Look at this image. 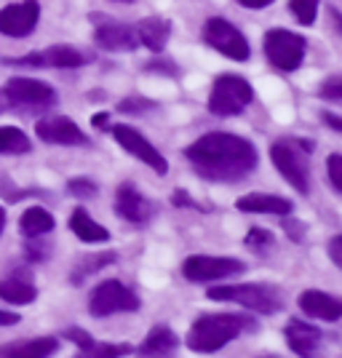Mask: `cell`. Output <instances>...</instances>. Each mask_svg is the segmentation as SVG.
<instances>
[{
	"label": "cell",
	"mask_w": 342,
	"mask_h": 358,
	"mask_svg": "<svg viewBox=\"0 0 342 358\" xmlns=\"http://www.w3.org/2000/svg\"><path fill=\"white\" fill-rule=\"evenodd\" d=\"M185 158L208 182H241L257 169L259 152L243 136L208 131L185 150Z\"/></svg>",
	"instance_id": "obj_1"
},
{
	"label": "cell",
	"mask_w": 342,
	"mask_h": 358,
	"mask_svg": "<svg viewBox=\"0 0 342 358\" xmlns=\"http://www.w3.org/2000/svg\"><path fill=\"white\" fill-rule=\"evenodd\" d=\"M254 324L249 315L241 313H211L201 315L193 324L190 334H187V348L193 353H217L220 348L233 343L241 331H254Z\"/></svg>",
	"instance_id": "obj_2"
},
{
	"label": "cell",
	"mask_w": 342,
	"mask_h": 358,
	"mask_svg": "<svg viewBox=\"0 0 342 358\" xmlns=\"http://www.w3.org/2000/svg\"><path fill=\"white\" fill-rule=\"evenodd\" d=\"M311 152L313 142H305V139H281L270 148V158L276 169L299 195H308L311 190V161H308Z\"/></svg>",
	"instance_id": "obj_3"
},
{
	"label": "cell",
	"mask_w": 342,
	"mask_h": 358,
	"mask_svg": "<svg viewBox=\"0 0 342 358\" xmlns=\"http://www.w3.org/2000/svg\"><path fill=\"white\" fill-rule=\"evenodd\" d=\"M254 89L241 75H220L208 94V113L217 118H233L252 105Z\"/></svg>",
	"instance_id": "obj_4"
},
{
	"label": "cell",
	"mask_w": 342,
	"mask_h": 358,
	"mask_svg": "<svg viewBox=\"0 0 342 358\" xmlns=\"http://www.w3.org/2000/svg\"><path fill=\"white\" fill-rule=\"evenodd\" d=\"M208 299L220 302H238L241 308H249L257 313H278L283 305L281 292L276 286L265 284H241V286H214L208 289Z\"/></svg>",
	"instance_id": "obj_5"
},
{
	"label": "cell",
	"mask_w": 342,
	"mask_h": 358,
	"mask_svg": "<svg viewBox=\"0 0 342 358\" xmlns=\"http://www.w3.org/2000/svg\"><path fill=\"white\" fill-rule=\"evenodd\" d=\"M142 308V302L126 284H120L118 278H110L94 286L89 297V313L94 318H107L113 313H136Z\"/></svg>",
	"instance_id": "obj_6"
},
{
	"label": "cell",
	"mask_w": 342,
	"mask_h": 358,
	"mask_svg": "<svg viewBox=\"0 0 342 358\" xmlns=\"http://www.w3.org/2000/svg\"><path fill=\"white\" fill-rule=\"evenodd\" d=\"M262 48H265V57H268L270 64L281 73L297 70L305 59V38L297 32L283 30V27L270 30L262 41Z\"/></svg>",
	"instance_id": "obj_7"
},
{
	"label": "cell",
	"mask_w": 342,
	"mask_h": 358,
	"mask_svg": "<svg viewBox=\"0 0 342 358\" xmlns=\"http://www.w3.org/2000/svg\"><path fill=\"white\" fill-rule=\"evenodd\" d=\"M246 265L236 257H211V254H193L182 262V275L195 284H206V281H222L241 275Z\"/></svg>",
	"instance_id": "obj_8"
},
{
	"label": "cell",
	"mask_w": 342,
	"mask_h": 358,
	"mask_svg": "<svg viewBox=\"0 0 342 358\" xmlns=\"http://www.w3.org/2000/svg\"><path fill=\"white\" fill-rule=\"evenodd\" d=\"M204 41H206L214 51H220L222 57H227V59H233V62H246L252 57L249 41L243 38V32H241L236 24H230L227 19H222V16L208 19L206 27H204Z\"/></svg>",
	"instance_id": "obj_9"
},
{
	"label": "cell",
	"mask_w": 342,
	"mask_h": 358,
	"mask_svg": "<svg viewBox=\"0 0 342 358\" xmlns=\"http://www.w3.org/2000/svg\"><path fill=\"white\" fill-rule=\"evenodd\" d=\"M91 57L83 54L80 48L75 45H48L38 54H30V57H22V59H6V64H14V67H62V70H73V67H80V64H89Z\"/></svg>",
	"instance_id": "obj_10"
},
{
	"label": "cell",
	"mask_w": 342,
	"mask_h": 358,
	"mask_svg": "<svg viewBox=\"0 0 342 358\" xmlns=\"http://www.w3.org/2000/svg\"><path fill=\"white\" fill-rule=\"evenodd\" d=\"M97 30H94V41L97 45H102L107 51H134L139 45V35H136L134 24H126L118 19H110V16H91Z\"/></svg>",
	"instance_id": "obj_11"
},
{
	"label": "cell",
	"mask_w": 342,
	"mask_h": 358,
	"mask_svg": "<svg viewBox=\"0 0 342 358\" xmlns=\"http://www.w3.org/2000/svg\"><path fill=\"white\" fill-rule=\"evenodd\" d=\"M113 136H115V142H118L120 148L126 150V152H131L136 161H142L145 166H150L155 174H166V171H169V161H166L164 155L152 148L136 129L120 123V126H113Z\"/></svg>",
	"instance_id": "obj_12"
},
{
	"label": "cell",
	"mask_w": 342,
	"mask_h": 358,
	"mask_svg": "<svg viewBox=\"0 0 342 358\" xmlns=\"http://www.w3.org/2000/svg\"><path fill=\"white\" fill-rule=\"evenodd\" d=\"M41 19V3L38 0H24L0 8V35L6 38H27Z\"/></svg>",
	"instance_id": "obj_13"
},
{
	"label": "cell",
	"mask_w": 342,
	"mask_h": 358,
	"mask_svg": "<svg viewBox=\"0 0 342 358\" xmlns=\"http://www.w3.org/2000/svg\"><path fill=\"white\" fill-rule=\"evenodd\" d=\"M3 91L8 94L11 107H48L57 102V91L43 80H35V78H11Z\"/></svg>",
	"instance_id": "obj_14"
},
{
	"label": "cell",
	"mask_w": 342,
	"mask_h": 358,
	"mask_svg": "<svg viewBox=\"0 0 342 358\" xmlns=\"http://www.w3.org/2000/svg\"><path fill=\"white\" fill-rule=\"evenodd\" d=\"M35 134L43 139L45 145H89V136L83 134L80 126H75L64 115H45L38 120Z\"/></svg>",
	"instance_id": "obj_15"
},
{
	"label": "cell",
	"mask_w": 342,
	"mask_h": 358,
	"mask_svg": "<svg viewBox=\"0 0 342 358\" xmlns=\"http://www.w3.org/2000/svg\"><path fill=\"white\" fill-rule=\"evenodd\" d=\"M152 203L136 190L131 182H123L115 190V214L131 224H148L152 217Z\"/></svg>",
	"instance_id": "obj_16"
},
{
	"label": "cell",
	"mask_w": 342,
	"mask_h": 358,
	"mask_svg": "<svg viewBox=\"0 0 342 358\" xmlns=\"http://www.w3.org/2000/svg\"><path fill=\"white\" fill-rule=\"evenodd\" d=\"M299 308L302 313L318 318V321H340L342 318V299L327 292H318V289H308L299 294Z\"/></svg>",
	"instance_id": "obj_17"
},
{
	"label": "cell",
	"mask_w": 342,
	"mask_h": 358,
	"mask_svg": "<svg viewBox=\"0 0 342 358\" xmlns=\"http://www.w3.org/2000/svg\"><path fill=\"white\" fill-rule=\"evenodd\" d=\"M283 337L297 356H313L321 345V331L305 321H299V318H289V324L283 327Z\"/></svg>",
	"instance_id": "obj_18"
},
{
	"label": "cell",
	"mask_w": 342,
	"mask_h": 358,
	"mask_svg": "<svg viewBox=\"0 0 342 358\" xmlns=\"http://www.w3.org/2000/svg\"><path fill=\"white\" fill-rule=\"evenodd\" d=\"M236 209L249 211V214H278V217H286V214H292L294 206L283 195L249 193V195H241L238 201H236Z\"/></svg>",
	"instance_id": "obj_19"
},
{
	"label": "cell",
	"mask_w": 342,
	"mask_h": 358,
	"mask_svg": "<svg viewBox=\"0 0 342 358\" xmlns=\"http://www.w3.org/2000/svg\"><path fill=\"white\" fill-rule=\"evenodd\" d=\"M136 35H139V43L145 48L161 54L169 43V38H171V22L164 16H148L136 24Z\"/></svg>",
	"instance_id": "obj_20"
},
{
	"label": "cell",
	"mask_w": 342,
	"mask_h": 358,
	"mask_svg": "<svg viewBox=\"0 0 342 358\" xmlns=\"http://www.w3.org/2000/svg\"><path fill=\"white\" fill-rule=\"evenodd\" d=\"M57 337H41V340H24V343L0 345V358H41L57 353Z\"/></svg>",
	"instance_id": "obj_21"
},
{
	"label": "cell",
	"mask_w": 342,
	"mask_h": 358,
	"mask_svg": "<svg viewBox=\"0 0 342 358\" xmlns=\"http://www.w3.org/2000/svg\"><path fill=\"white\" fill-rule=\"evenodd\" d=\"M179 348V337L169 327H152L145 343L139 345V356H171Z\"/></svg>",
	"instance_id": "obj_22"
},
{
	"label": "cell",
	"mask_w": 342,
	"mask_h": 358,
	"mask_svg": "<svg viewBox=\"0 0 342 358\" xmlns=\"http://www.w3.org/2000/svg\"><path fill=\"white\" fill-rule=\"evenodd\" d=\"M70 230L86 243H104L110 238V233L99 222H94V217L86 209H75L70 214Z\"/></svg>",
	"instance_id": "obj_23"
},
{
	"label": "cell",
	"mask_w": 342,
	"mask_h": 358,
	"mask_svg": "<svg viewBox=\"0 0 342 358\" xmlns=\"http://www.w3.org/2000/svg\"><path fill=\"white\" fill-rule=\"evenodd\" d=\"M19 230H22L27 238L45 236V233L54 230V217L45 209H41V206H30V209L22 214V220H19Z\"/></svg>",
	"instance_id": "obj_24"
},
{
	"label": "cell",
	"mask_w": 342,
	"mask_h": 358,
	"mask_svg": "<svg viewBox=\"0 0 342 358\" xmlns=\"http://www.w3.org/2000/svg\"><path fill=\"white\" fill-rule=\"evenodd\" d=\"M38 297V289L32 286V281L24 278H3L0 281V299L11 302V305H27Z\"/></svg>",
	"instance_id": "obj_25"
},
{
	"label": "cell",
	"mask_w": 342,
	"mask_h": 358,
	"mask_svg": "<svg viewBox=\"0 0 342 358\" xmlns=\"http://www.w3.org/2000/svg\"><path fill=\"white\" fill-rule=\"evenodd\" d=\"M32 142L30 136L24 134L22 129L16 126H0V152L6 155H22V152H30Z\"/></svg>",
	"instance_id": "obj_26"
},
{
	"label": "cell",
	"mask_w": 342,
	"mask_h": 358,
	"mask_svg": "<svg viewBox=\"0 0 342 358\" xmlns=\"http://www.w3.org/2000/svg\"><path fill=\"white\" fill-rule=\"evenodd\" d=\"M118 257H115V252H102L97 254V257H86L80 265H75L73 270V284H80V281H86L94 270H102L107 268V265H113Z\"/></svg>",
	"instance_id": "obj_27"
},
{
	"label": "cell",
	"mask_w": 342,
	"mask_h": 358,
	"mask_svg": "<svg viewBox=\"0 0 342 358\" xmlns=\"http://www.w3.org/2000/svg\"><path fill=\"white\" fill-rule=\"evenodd\" d=\"M80 358H118V356H126V353H131V345L120 343V345H110V343H94L91 340L86 348H78Z\"/></svg>",
	"instance_id": "obj_28"
},
{
	"label": "cell",
	"mask_w": 342,
	"mask_h": 358,
	"mask_svg": "<svg viewBox=\"0 0 342 358\" xmlns=\"http://www.w3.org/2000/svg\"><path fill=\"white\" fill-rule=\"evenodd\" d=\"M318 3L321 0H289V8L302 27H311L318 16Z\"/></svg>",
	"instance_id": "obj_29"
},
{
	"label": "cell",
	"mask_w": 342,
	"mask_h": 358,
	"mask_svg": "<svg viewBox=\"0 0 342 358\" xmlns=\"http://www.w3.org/2000/svg\"><path fill=\"white\" fill-rule=\"evenodd\" d=\"M252 252H257V254H265V252H270L273 249V236H270L268 230H259V227H254V230H249L246 233V241H243Z\"/></svg>",
	"instance_id": "obj_30"
},
{
	"label": "cell",
	"mask_w": 342,
	"mask_h": 358,
	"mask_svg": "<svg viewBox=\"0 0 342 358\" xmlns=\"http://www.w3.org/2000/svg\"><path fill=\"white\" fill-rule=\"evenodd\" d=\"M118 110H120V113H126V115H131V113H136V115H139V113L155 110V102H152V99H145V96H139V94H131V96L120 99Z\"/></svg>",
	"instance_id": "obj_31"
},
{
	"label": "cell",
	"mask_w": 342,
	"mask_h": 358,
	"mask_svg": "<svg viewBox=\"0 0 342 358\" xmlns=\"http://www.w3.org/2000/svg\"><path fill=\"white\" fill-rule=\"evenodd\" d=\"M321 99H332V102H342V75H332L321 83L318 89Z\"/></svg>",
	"instance_id": "obj_32"
},
{
	"label": "cell",
	"mask_w": 342,
	"mask_h": 358,
	"mask_svg": "<svg viewBox=\"0 0 342 358\" xmlns=\"http://www.w3.org/2000/svg\"><path fill=\"white\" fill-rule=\"evenodd\" d=\"M67 190H70L73 195H78V198H91V195L99 193L97 182H91V179H86V177L70 179V182H67Z\"/></svg>",
	"instance_id": "obj_33"
},
{
	"label": "cell",
	"mask_w": 342,
	"mask_h": 358,
	"mask_svg": "<svg viewBox=\"0 0 342 358\" xmlns=\"http://www.w3.org/2000/svg\"><path fill=\"white\" fill-rule=\"evenodd\" d=\"M327 174H329V182L334 185V190L342 193V155L340 152H332L327 158Z\"/></svg>",
	"instance_id": "obj_34"
},
{
	"label": "cell",
	"mask_w": 342,
	"mask_h": 358,
	"mask_svg": "<svg viewBox=\"0 0 342 358\" xmlns=\"http://www.w3.org/2000/svg\"><path fill=\"white\" fill-rule=\"evenodd\" d=\"M327 252H329V257H332V262L342 270V236H334V238L329 241Z\"/></svg>",
	"instance_id": "obj_35"
},
{
	"label": "cell",
	"mask_w": 342,
	"mask_h": 358,
	"mask_svg": "<svg viewBox=\"0 0 342 358\" xmlns=\"http://www.w3.org/2000/svg\"><path fill=\"white\" fill-rule=\"evenodd\" d=\"M19 321H22L19 313H11V310H3V308H0V327H14Z\"/></svg>",
	"instance_id": "obj_36"
},
{
	"label": "cell",
	"mask_w": 342,
	"mask_h": 358,
	"mask_svg": "<svg viewBox=\"0 0 342 358\" xmlns=\"http://www.w3.org/2000/svg\"><path fill=\"white\" fill-rule=\"evenodd\" d=\"M321 120L327 123L329 129H334V131H342V118H340V115H332V113H321Z\"/></svg>",
	"instance_id": "obj_37"
},
{
	"label": "cell",
	"mask_w": 342,
	"mask_h": 358,
	"mask_svg": "<svg viewBox=\"0 0 342 358\" xmlns=\"http://www.w3.org/2000/svg\"><path fill=\"white\" fill-rule=\"evenodd\" d=\"M148 70H169V75H177V67L171 64V62H150L148 64Z\"/></svg>",
	"instance_id": "obj_38"
},
{
	"label": "cell",
	"mask_w": 342,
	"mask_h": 358,
	"mask_svg": "<svg viewBox=\"0 0 342 358\" xmlns=\"http://www.w3.org/2000/svg\"><path fill=\"white\" fill-rule=\"evenodd\" d=\"M241 6H246V8H254V11H259V8H268L273 0H238Z\"/></svg>",
	"instance_id": "obj_39"
},
{
	"label": "cell",
	"mask_w": 342,
	"mask_h": 358,
	"mask_svg": "<svg viewBox=\"0 0 342 358\" xmlns=\"http://www.w3.org/2000/svg\"><path fill=\"white\" fill-rule=\"evenodd\" d=\"M94 126H97V129H107V113H99V115H94Z\"/></svg>",
	"instance_id": "obj_40"
},
{
	"label": "cell",
	"mask_w": 342,
	"mask_h": 358,
	"mask_svg": "<svg viewBox=\"0 0 342 358\" xmlns=\"http://www.w3.org/2000/svg\"><path fill=\"white\" fill-rule=\"evenodd\" d=\"M329 19H334V22L340 24V32H342V14H340V11H337V8H334V6L329 8Z\"/></svg>",
	"instance_id": "obj_41"
},
{
	"label": "cell",
	"mask_w": 342,
	"mask_h": 358,
	"mask_svg": "<svg viewBox=\"0 0 342 358\" xmlns=\"http://www.w3.org/2000/svg\"><path fill=\"white\" fill-rule=\"evenodd\" d=\"M3 227H6V209L0 206V233H3Z\"/></svg>",
	"instance_id": "obj_42"
},
{
	"label": "cell",
	"mask_w": 342,
	"mask_h": 358,
	"mask_svg": "<svg viewBox=\"0 0 342 358\" xmlns=\"http://www.w3.org/2000/svg\"><path fill=\"white\" fill-rule=\"evenodd\" d=\"M123 3H129V0H123Z\"/></svg>",
	"instance_id": "obj_43"
}]
</instances>
